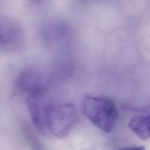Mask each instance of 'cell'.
<instances>
[{
  "instance_id": "6da1fadb",
  "label": "cell",
  "mask_w": 150,
  "mask_h": 150,
  "mask_svg": "<svg viewBox=\"0 0 150 150\" xmlns=\"http://www.w3.org/2000/svg\"><path fill=\"white\" fill-rule=\"evenodd\" d=\"M45 135L59 138L67 137L79 121L76 107L71 103L46 101L43 111Z\"/></svg>"
},
{
  "instance_id": "7a4b0ae2",
  "label": "cell",
  "mask_w": 150,
  "mask_h": 150,
  "mask_svg": "<svg viewBox=\"0 0 150 150\" xmlns=\"http://www.w3.org/2000/svg\"><path fill=\"white\" fill-rule=\"evenodd\" d=\"M84 114L91 122L105 132H110L115 127L118 112L110 99L86 96L83 102Z\"/></svg>"
},
{
  "instance_id": "3957f363",
  "label": "cell",
  "mask_w": 150,
  "mask_h": 150,
  "mask_svg": "<svg viewBox=\"0 0 150 150\" xmlns=\"http://www.w3.org/2000/svg\"><path fill=\"white\" fill-rule=\"evenodd\" d=\"M1 49L7 52L19 50L24 42V32L20 23L15 19L1 17L0 21Z\"/></svg>"
},
{
  "instance_id": "277c9868",
  "label": "cell",
  "mask_w": 150,
  "mask_h": 150,
  "mask_svg": "<svg viewBox=\"0 0 150 150\" xmlns=\"http://www.w3.org/2000/svg\"><path fill=\"white\" fill-rule=\"evenodd\" d=\"M19 83L22 88L30 94L43 92V84L40 76L35 71L23 73L19 77Z\"/></svg>"
},
{
  "instance_id": "5b68a950",
  "label": "cell",
  "mask_w": 150,
  "mask_h": 150,
  "mask_svg": "<svg viewBox=\"0 0 150 150\" xmlns=\"http://www.w3.org/2000/svg\"><path fill=\"white\" fill-rule=\"evenodd\" d=\"M129 128L142 140L150 138V115L134 116L128 124Z\"/></svg>"
},
{
  "instance_id": "8992f818",
  "label": "cell",
  "mask_w": 150,
  "mask_h": 150,
  "mask_svg": "<svg viewBox=\"0 0 150 150\" xmlns=\"http://www.w3.org/2000/svg\"><path fill=\"white\" fill-rule=\"evenodd\" d=\"M29 2L35 4H40L45 2L46 0H28Z\"/></svg>"
},
{
  "instance_id": "52a82bcc",
  "label": "cell",
  "mask_w": 150,
  "mask_h": 150,
  "mask_svg": "<svg viewBox=\"0 0 150 150\" xmlns=\"http://www.w3.org/2000/svg\"><path fill=\"white\" fill-rule=\"evenodd\" d=\"M92 1H93V0H92Z\"/></svg>"
}]
</instances>
